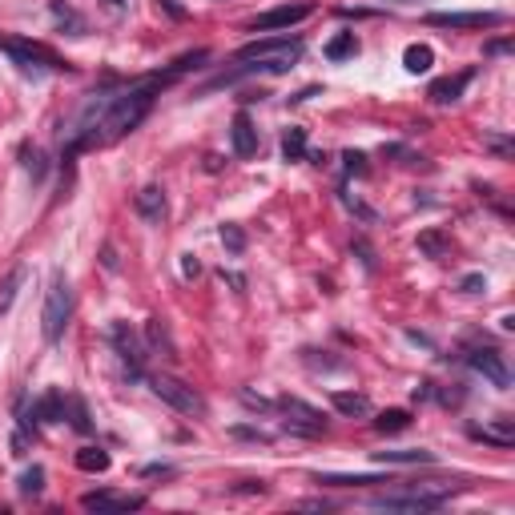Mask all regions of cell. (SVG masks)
I'll use <instances>...</instances> for the list:
<instances>
[{"label":"cell","mask_w":515,"mask_h":515,"mask_svg":"<svg viewBox=\"0 0 515 515\" xmlns=\"http://www.w3.org/2000/svg\"><path fill=\"white\" fill-rule=\"evenodd\" d=\"M64 402H69V399H64V395H61L57 387L45 390V395H40V399L33 402V411H25L21 427L28 431V427H40V423H61V419H64Z\"/></svg>","instance_id":"obj_10"},{"label":"cell","mask_w":515,"mask_h":515,"mask_svg":"<svg viewBox=\"0 0 515 515\" xmlns=\"http://www.w3.org/2000/svg\"><path fill=\"white\" fill-rule=\"evenodd\" d=\"M242 495H254V491H258V495H262V491H266V483H242Z\"/></svg>","instance_id":"obj_47"},{"label":"cell","mask_w":515,"mask_h":515,"mask_svg":"<svg viewBox=\"0 0 515 515\" xmlns=\"http://www.w3.org/2000/svg\"><path fill=\"white\" fill-rule=\"evenodd\" d=\"M327 61H346V57H354L358 52V37L354 33H339L334 40H327Z\"/></svg>","instance_id":"obj_27"},{"label":"cell","mask_w":515,"mask_h":515,"mask_svg":"<svg viewBox=\"0 0 515 515\" xmlns=\"http://www.w3.org/2000/svg\"><path fill=\"white\" fill-rule=\"evenodd\" d=\"M342 162H346V174H366V157L363 153H342Z\"/></svg>","instance_id":"obj_36"},{"label":"cell","mask_w":515,"mask_h":515,"mask_svg":"<svg viewBox=\"0 0 515 515\" xmlns=\"http://www.w3.org/2000/svg\"><path fill=\"white\" fill-rule=\"evenodd\" d=\"M431 64H435V52H431V45H407V52H402V69L407 73H427Z\"/></svg>","instance_id":"obj_19"},{"label":"cell","mask_w":515,"mask_h":515,"mask_svg":"<svg viewBox=\"0 0 515 515\" xmlns=\"http://www.w3.org/2000/svg\"><path fill=\"white\" fill-rule=\"evenodd\" d=\"M354 250H358V254H363V266H366V270H375V250H370V246H366V242H354Z\"/></svg>","instance_id":"obj_42"},{"label":"cell","mask_w":515,"mask_h":515,"mask_svg":"<svg viewBox=\"0 0 515 515\" xmlns=\"http://www.w3.org/2000/svg\"><path fill=\"white\" fill-rule=\"evenodd\" d=\"M310 13H315L310 4H282V9H270V13L254 16L250 33H278V28H294V25H302Z\"/></svg>","instance_id":"obj_9"},{"label":"cell","mask_w":515,"mask_h":515,"mask_svg":"<svg viewBox=\"0 0 515 515\" xmlns=\"http://www.w3.org/2000/svg\"><path fill=\"white\" fill-rule=\"evenodd\" d=\"M13 455H16V459H21V455H28V431L25 427L13 431Z\"/></svg>","instance_id":"obj_38"},{"label":"cell","mask_w":515,"mask_h":515,"mask_svg":"<svg viewBox=\"0 0 515 515\" xmlns=\"http://www.w3.org/2000/svg\"><path fill=\"white\" fill-rule=\"evenodd\" d=\"M459 290H463V294H479V290H487V282H483V274H467L463 282H459Z\"/></svg>","instance_id":"obj_37"},{"label":"cell","mask_w":515,"mask_h":515,"mask_svg":"<svg viewBox=\"0 0 515 515\" xmlns=\"http://www.w3.org/2000/svg\"><path fill=\"white\" fill-rule=\"evenodd\" d=\"M25 169L33 181H45V174H49V162H45V153L40 149H25Z\"/></svg>","instance_id":"obj_31"},{"label":"cell","mask_w":515,"mask_h":515,"mask_svg":"<svg viewBox=\"0 0 515 515\" xmlns=\"http://www.w3.org/2000/svg\"><path fill=\"white\" fill-rule=\"evenodd\" d=\"M242 402H246L250 411H274V402H270V399H262V395H254L250 387L242 390Z\"/></svg>","instance_id":"obj_35"},{"label":"cell","mask_w":515,"mask_h":515,"mask_svg":"<svg viewBox=\"0 0 515 515\" xmlns=\"http://www.w3.org/2000/svg\"><path fill=\"white\" fill-rule=\"evenodd\" d=\"M427 25L435 28H495L503 25L499 13H431Z\"/></svg>","instance_id":"obj_11"},{"label":"cell","mask_w":515,"mask_h":515,"mask_svg":"<svg viewBox=\"0 0 515 515\" xmlns=\"http://www.w3.org/2000/svg\"><path fill=\"white\" fill-rule=\"evenodd\" d=\"M141 503H145L141 495H113V491H89V495H81L85 511H133Z\"/></svg>","instance_id":"obj_12"},{"label":"cell","mask_w":515,"mask_h":515,"mask_svg":"<svg viewBox=\"0 0 515 515\" xmlns=\"http://www.w3.org/2000/svg\"><path fill=\"white\" fill-rule=\"evenodd\" d=\"M217 274H222V282H230V286H234V290H246V278H242L238 270H226V266H222Z\"/></svg>","instance_id":"obj_41"},{"label":"cell","mask_w":515,"mask_h":515,"mask_svg":"<svg viewBox=\"0 0 515 515\" xmlns=\"http://www.w3.org/2000/svg\"><path fill=\"white\" fill-rule=\"evenodd\" d=\"M378 463H435V451H423V447H402V451H378Z\"/></svg>","instance_id":"obj_23"},{"label":"cell","mask_w":515,"mask_h":515,"mask_svg":"<svg viewBox=\"0 0 515 515\" xmlns=\"http://www.w3.org/2000/svg\"><path fill=\"white\" fill-rule=\"evenodd\" d=\"M507 49H511V40H491L483 52H487V57H499V52H507Z\"/></svg>","instance_id":"obj_43"},{"label":"cell","mask_w":515,"mask_h":515,"mask_svg":"<svg viewBox=\"0 0 515 515\" xmlns=\"http://www.w3.org/2000/svg\"><path fill=\"white\" fill-rule=\"evenodd\" d=\"M471 81H475V69H463V73H455V77H443V81H435L427 97L435 101V105H451V101H459V93H463V89L471 85Z\"/></svg>","instance_id":"obj_13"},{"label":"cell","mask_w":515,"mask_h":515,"mask_svg":"<svg viewBox=\"0 0 515 515\" xmlns=\"http://www.w3.org/2000/svg\"><path fill=\"white\" fill-rule=\"evenodd\" d=\"M411 427V411H402V407H395V411H383V415L375 419V431L378 435H399V431Z\"/></svg>","instance_id":"obj_25"},{"label":"cell","mask_w":515,"mask_h":515,"mask_svg":"<svg viewBox=\"0 0 515 515\" xmlns=\"http://www.w3.org/2000/svg\"><path fill=\"white\" fill-rule=\"evenodd\" d=\"M0 52H9V57L21 64V73H33V77H40L45 69H69V64H61L49 49H40V45H33V40H9V37H0Z\"/></svg>","instance_id":"obj_5"},{"label":"cell","mask_w":515,"mask_h":515,"mask_svg":"<svg viewBox=\"0 0 515 515\" xmlns=\"http://www.w3.org/2000/svg\"><path fill=\"white\" fill-rule=\"evenodd\" d=\"M471 439L495 443V447H511L515 443V419L499 415V419H491L487 427H471Z\"/></svg>","instance_id":"obj_16"},{"label":"cell","mask_w":515,"mask_h":515,"mask_svg":"<svg viewBox=\"0 0 515 515\" xmlns=\"http://www.w3.org/2000/svg\"><path fill=\"white\" fill-rule=\"evenodd\" d=\"M278 411L286 415L282 431H290V435H306V439H315V435L327 431V415H322L318 407H310V402L294 399V395H282V399H278Z\"/></svg>","instance_id":"obj_3"},{"label":"cell","mask_w":515,"mask_h":515,"mask_svg":"<svg viewBox=\"0 0 515 515\" xmlns=\"http://www.w3.org/2000/svg\"><path fill=\"white\" fill-rule=\"evenodd\" d=\"M49 9H52V16H57V25L69 28V37H85V16L77 13L73 4H64V0H52Z\"/></svg>","instance_id":"obj_18"},{"label":"cell","mask_w":515,"mask_h":515,"mask_svg":"<svg viewBox=\"0 0 515 515\" xmlns=\"http://www.w3.org/2000/svg\"><path fill=\"white\" fill-rule=\"evenodd\" d=\"M73 318V290H69V278L64 274H52L49 282V294H45V310H40V334L45 342H57Z\"/></svg>","instance_id":"obj_2"},{"label":"cell","mask_w":515,"mask_h":515,"mask_svg":"<svg viewBox=\"0 0 515 515\" xmlns=\"http://www.w3.org/2000/svg\"><path fill=\"white\" fill-rule=\"evenodd\" d=\"M315 483L327 487H370V483H395L390 475H315Z\"/></svg>","instance_id":"obj_21"},{"label":"cell","mask_w":515,"mask_h":515,"mask_svg":"<svg viewBox=\"0 0 515 515\" xmlns=\"http://www.w3.org/2000/svg\"><path fill=\"white\" fill-rule=\"evenodd\" d=\"M315 354H318V351H306V363H318ZM322 366H334V370H339V366H342V358H322Z\"/></svg>","instance_id":"obj_44"},{"label":"cell","mask_w":515,"mask_h":515,"mask_svg":"<svg viewBox=\"0 0 515 515\" xmlns=\"http://www.w3.org/2000/svg\"><path fill=\"white\" fill-rule=\"evenodd\" d=\"M467 366L483 375L495 390H511V370H507V358L499 351H471L467 354Z\"/></svg>","instance_id":"obj_8"},{"label":"cell","mask_w":515,"mask_h":515,"mask_svg":"<svg viewBox=\"0 0 515 515\" xmlns=\"http://www.w3.org/2000/svg\"><path fill=\"white\" fill-rule=\"evenodd\" d=\"M342 205H346L351 214H358V217H363V222H370V226H375V222H378V214H375V210H370V205H363V201H358V198H351V193H342Z\"/></svg>","instance_id":"obj_34"},{"label":"cell","mask_w":515,"mask_h":515,"mask_svg":"<svg viewBox=\"0 0 515 515\" xmlns=\"http://www.w3.org/2000/svg\"><path fill=\"white\" fill-rule=\"evenodd\" d=\"M205 169H210V174H217V169H222V157H217V153H210V157H205Z\"/></svg>","instance_id":"obj_48"},{"label":"cell","mask_w":515,"mask_h":515,"mask_svg":"<svg viewBox=\"0 0 515 515\" xmlns=\"http://www.w3.org/2000/svg\"><path fill=\"white\" fill-rule=\"evenodd\" d=\"M25 266H16L13 274L4 278V282H0V318L9 315V310H13V302H16V294H21V286H25Z\"/></svg>","instance_id":"obj_20"},{"label":"cell","mask_w":515,"mask_h":515,"mask_svg":"<svg viewBox=\"0 0 515 515\" xmlns=\"http://www.w3.org/2000/svg\"><path fill=\"white\" fill-rule=\"evenodd\" d=\"M153 395L162 402H169L174 411H181V415H205V399H201L198 390L189 387V383H181V378L174 375H153L149 378Z\"/></svg>","instance_id":"obj_4"},{"label":"cell","mask_w":515,"mask_h":515,"mask_svg":"<svg viewBox=\"0 0 515 515\" xmlns=\"http://www.w3.org/2000/svg\"><path fill=\"white\" fill-rule=\"evenodd\" d=\"M282 157H286V162H302V157H306V129H286V137H282Z\"/></svg>","instance_id":"obj_28"},{"label":"cell","mask_w":515,"mask_h":515,"mask_svg":"<svg viewBox=\"0 0 515 515\" xmlns=\"http://www.w3.org/2000/svg\"><path fill=\"white\" fill-rule=\"evenodd\" d=\"M447 250H451V242H447L443 230H423L419 234V254L423 258H447Z\"/></svg>","instance_id":"obj_22"},{"label":"cell","mask_w":515,"mask_h":515,"mask_svg":"<svg viewBox=\"0 0 515 515\" xmlns=\"http://www.w3.org/2000/svg\"><path fill=\"white\" fill-rule=\"evenodd\" d=\"M455 495L451 483L443 487H431V483H411L402 491H383V495H370V507L375 511H435Z\"/></svg>","instance_id":"obj_1"},{"label":"cell","mask_w":515,"mask_h":515,"mask_svg":"<svg viewBox=\"0 0 515 515\" xmlns=\"http://www.w3.org/2000/svg\"><path fill=\"white\" fill-rule=\"evenodd\" d=\"M162 9H165L169 16H186V9H181V4H174V0H162Z\"/></svg>","instance_id":"obj_46"},{"label":"cell","mask_w":515,"mask_h":515,"mask_svg":"<svg viewBox=\"0 0 515 515\" xmlns=\"http://www.w3.org/2000/svg\"><path fill=\"white\" fill-rule=\"evenodd\" d=\"M101 262H105V270H117V254H113V246H105V254H101Z\"/></svg>","instance_id":"obj_45"},{"label":"cell","mask_w":515,"mask_h":515,"mask_svg":"<svg viewBox=\"0 0 515 515\" xmlns=\"http://www.w3.org/2000/svg\"><path fill=\"white\" fill-rule=\"evenodd\" d=\"M230 141H234V153H238V157H254V153H258V129H254V121L246 113L234 117V125H230Z\"/></svg>","instance_id":"obj_15"},{"label":"cell","mask_w":515,"mask_h":515,"mask_svg":"<svg viewBox=\"0 0 515 515\" xmlns=\"http://www.w3.org/2000/svg\"><path fill=\"white\" fill-rule=\"evenodd\" d=\"M230 435H238V439H258V443H266V439H270L266 431H254V427H230Z\"/></svg>","instance_id":"obj_40"},{"label":"cell","mask_w":515,"mask_h":515,"mask_svg":"<svg viewBox=\"0 0 515 515\" xmlns=\"http://www.w3.org/2000/svg\"><path fill=\"white\" fill-rule=\"evenodd\" d=\"M222 246H226L230 254H242L246 250V230L242 226H222Z\"/></svg>","instance_id":"obj_33"},{"label":"cell","mask_w":515,"mask_h":515,"mask_svg":"<svg viewBox=\"0 0 515 515\" xmlns=\"http://www.w3.org/2000/svg\"><path fill=\"white\" fill-rule=\"evenodd\" d=\"M133 205H137V214L149 222V226H162L165 222V189L162 186H145L133 198Z\"/></svg>","instance_id":"obj_14"},{"label":"cell","mask_w":515,"mask_h":515,"mask_svg":"<svg viewBox=\"0 0 515 515\" xmlns=\"http://www.w3.org/2000/svg\"><path fill=\"white\" fill-rule=\"evenodd\" d=\"M16 487H21V495H28V499H37L40 491H45V467H37V463H33V467L25 471V475L16 479Z\"/></svg>","instance_id":"obj_29"},{"label":"cell","mask_w":515,"mask_h":515,"mask_svg":"<svg viewBox=\"0 0 515 515\" xmlns=\"http://www.w3.org/2000/svg\"><path fill=\"white\" fill-rule=\"evenodd\" d=\"M145 339H149V346H162L165 358H177V346H174V339H169V330H165L162 318H149V322H145Z\"/></svg>","instance_id":"obj_26"},{"label":"cell","mask_w":515,"mask_h":515,"mask_svg":"<svg viewBox=\"0 0 515 515\" xmlns=\"http://www.w3.org/2000/svg\"><path fill=\"white\" fill-rule=\"evenodd\" d=\"M77 467L89 471V475H101V471H109V451L105 447H81L77 451Z\"/></svg>","instance_id":"obj_24"},{"label":"cell","mask_w":515,"mask_h":515,"mask_svg":"<svg viewBox=\"0 0 515 515\" xmlns=\"http://www.w3.org/2000/svg\"><path fill=\"white\" fill-rule=\"evenodd\" d=\"M109 339H113V346H117V358L129 366V378H137L141 366H145V342L129 330V322H113V327H109Z\"/></svg>","instance_id":"obj_7"},{"label":"cell","mask_w":515,"mask_h":515,"mask_svg":"<svg viewBox=\"0 0 515 515\" xmlns=\"http://www.w3.org/2000/svg\"><path fill=\"white\" fill-rule=\"evenodd\" d=\"M181 274H186V278H198V274H201L198 254H181Z\"/></svg>","instance_id":"obj_39"},{"label":"cell","mask_w":515,"mask_h":515,"mask_svg":"<svg viewBox=\"0 0 515 515\" xmlns=\"http://www.w3.org/2000/svg\"><path fill=\"white\" fill-rule=\"evenodd\" d=\"M302 52V37H290V33H278V37L266 40H250L238 49V61H270V57H298Z\"/></svg>","instance_id":"obj_6"},{"label":"cell","mask_w":515,"mask_h":515,"mask_svg":"<svg viewBox=\"0 0 515 515\" xmlns=\"http://www.w3.org/2000/svg\"><path fill=\"white\" fill-rule=\"evenodd\" d=\"M105 9L109 13H125V0H105Z\"/></svg>","instance_id":"obj_49"},{"label":"cell","mask_w":515,"mask_h":515,"mask_svg":"<svg viewBox=\"0 0 515 515\" xmlns=\"http://www.w3.org/2000/svg\"><path fill=\"white\" fill-rule=\"evenodd\" d=\"M69 407H73V431H81V435H89L93 431V419H89V407H85V399H77V395H69Z\"/></svg>","instance_id":"obj_30"},{"label":"cell","mask_w":515,"mask_h":515,"mask_svg":"<svg viewBox=\"0 0 515 515\" xmlns=\"http://www.w3.org/2000/svg\"><path fill=\"white\" fill-rule=\"evenodd\" d=\"M483 149L499 153V157H511L515 145H511V137H507V133H483Z\"/></svg>","instance_id":"obj_32"},{"label":"cell","mask_w":515,"mask_h":515,"mask_svg":"<svg viewBox=\"0 0 515 515\" xmlns=\"http://www.w3.org/2000/svg\"><path fill=\"white\" fill-rule=\"evenodd\" d=\"M330 402H334V411L346 419H366L375 407H370V399L366 395H358V390H334L330 395Z\"/></svg>","instance_id":"obj_17"}]
</instances>
